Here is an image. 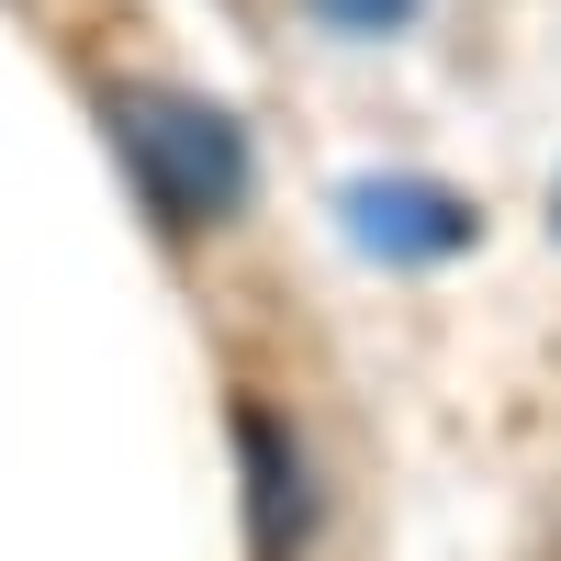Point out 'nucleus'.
Wrapping results in <instances>:
<instances>
[{
	"label": "nucleus",
	"mask_w": 561,
	"mask_h": 561,
	"mask_svg": "<svg viewBox=\"0 0 561 561\" xmlns=\"http://www.w3.org/2000/svg\"><path fill=\"white\" fill-rule=\"evenodd\" d=\"M304 12H314L325 34H404L427 0H304Z\"/></svg>",
	"instance_id": "20e7f679"
},
{
	"label": "nucleus",
	"mask_w": 561,
	"mask_h": 561,
	"mask_svg": "<svg viewBox=\"0 0 561 561\" xmlns=\"http://www.w3.org/2000/svg\"><path fill=\"white\" fill-rule=\"evenodd\" d=\"M348 237L370 259H460L472 248V203L438 180H359L348 192Z\"/></svg>",
	"instance_id": "7ed1b4c3"
},
{
	"label": "nucleus",
	"mask_w": 561,
	"mask_h": 561,
	"mask_svg": "<svg viewBox=\"0 0 561 561\" xmlns=\"http://www.w3.org/2000/svg\"><path fill=\"white\" fill-rule=\"evenodd\" d=\"M237 460H248V550L259 561H304V539H314V460L259 393L237 404Z\"/></svg>",
	"instance_id": "f03ea898"
},
{
	"label": "nucleus",
	"mask_w": 561,
	"mask_h": 561,
	"mask_svg": "<svg viewBox=\"0 0 561 561\" xmlns=\"http://www.w3.org/2000/svg\"><path fill=\"white\" fill-rule=\"evenodd\" d=\"M102 124L135 169V192H147L169 225H225L248 203V135L225 102L203 90H169V79H113L102 90Z\"/></svg>",
	"instance_id": "f257e3e1"
}]
</instances>
